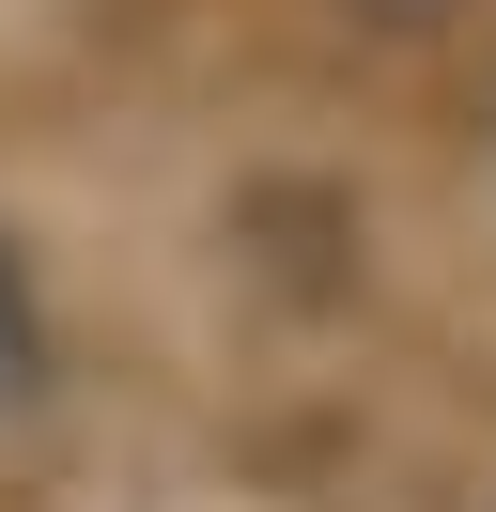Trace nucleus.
Instances as JSON below:
<instances>
[{"label":"nucleus","instance_id":"1","mask_svg":"<svg viewBox=\"0 0 496 512\" xmlns=\"http://www.w3.org/2000/svg\"><path fill=\"white\" fill-rule=\"evenodd\" d=\"M31 373H47V326H31V280L0 249V404H31Z\"/></svg>","mask_w":496,"mask_h":512}]
</instances>
